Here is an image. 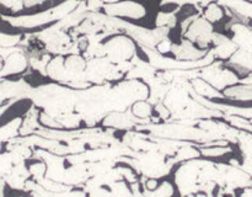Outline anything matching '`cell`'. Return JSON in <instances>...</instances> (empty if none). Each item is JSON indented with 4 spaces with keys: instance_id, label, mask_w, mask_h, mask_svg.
<instances>
[{
    "instance_id": "cell-2",
    "label": "cell",
    "mask_w": 252,
    "mask_h": 197,
    "mask_svg": "<svg viewBox=\"0 0 252 197\" xmlns=\"http://www.w3.org/2000/svg\"><path fill=\"white\" fill-rule=\"evenodd\" d=\"M22 1L25 2V5H29V6H31V5H34V4H37V2H39L41 0H22Z\"/></svg>"
},
{
    "instance_id": "cell-1",
    "label": "cell",
    "mask_w": 252,
    "mask_h": 197,
    "mask_svg": "<svg viewBox=\"0 0 252 197\" xmlns=\"http://www.w3.org/2000/svg\"><path fill=\"white\" fill-rule=\"evenodd\" d=\"M111 46L108 47V54L111 58L118 59V61H125L129 58L132 54V47L128 38H116L115 41L111 42Z\"/></svg>"
}]
</instances>
